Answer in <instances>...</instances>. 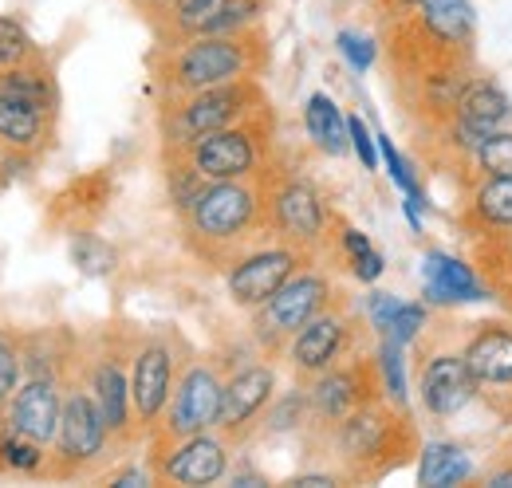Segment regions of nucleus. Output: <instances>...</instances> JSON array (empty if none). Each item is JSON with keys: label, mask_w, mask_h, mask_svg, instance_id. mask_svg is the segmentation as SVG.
I'll use <instances>...</instances> for the list:
<instances>
[{"label": "nucleus", "mask_w": 512, "mask_h": 488, "mask_svg": "<svg viewBox=\"0 0 512 488\" xmlns=\"http://www.w3.org/2000/svg\"><path fill=\"white\" fill-rule=\"evenodd\" d=\"M186 244L209 264H233L260 244V229H268V189L256 178L237 182H205L182 213Z\"/></svg>", "instance_id": "f257e3e1"}, {"label": "nucleus", "mask_w": 512, "mask_h": 488, "mask_svg": "<svg viewBox=\"0 0 512 488\" xmlns=\"http://www.w3.org/2000/svg\"><path fill=\"white\" fill-rule=\"evenodd\" d=\"M256 71H260V48H256L253 32H237V36L197 32L186 44L170 48V56L158 63V79L170 99L205 91V87H221V83H237V79H253Z\"/></svg>", "instance_id": "f03ea898"}, {"label": "nucleus", "mask_w": 512, "mask_h": 488, "mask_svg": "<svg viewBox=\"0 0 512 488\" xmlns=\"http://www.w3.org/2000/svg\"><path fill=\"white\" fill-rule=\"evenodd\" d=\"M339 461L351 469V477H379L386 469L402 465L414 449V426L394 402H367L355 414H347L331 429Z\"/></svg>", "instance_id": "7ed1b4c3"}, {"label": "nucleus", "mask_w": 512, "mask_h": 488, "mask_svg": "<svg viewBox=\"0 0 512 488\" xmlns=\"http://www.w3.org/2000/svg\"><path fill=\"white\" fill-rule=\"evenodd\" d=\"M264 107V95L253 79H237V83H221V87H205L193 95H174L162 111V138L166 150H186L190 142L237 126V122L253 119Z\"/></svg>", "instance_id": "20e7f679"}, {"label": "nucleus", "mask_w": 512, "mask_h": 488, "mask_svg": "<svg viewBox=\"0 0 512 488\" xmlns=\"http://www.w3.org/2000/svg\"><path fill=\"white\" fill-rule=\"evenodd\" d=\"M473 36H477L473 0H426L406 20V44L414 48H394V60L402 56V63L414 71L434 63H457L469 52Z\"/></svg>", "instance_id": "39448f33"}, {"label": "nucleus", "mask_w": 512, "mask_h": 488, "mask_svg": "<svg viewBox=\"0 0 512 488\" xmlns=\"http://www.w3.org/2000/svg\"><path fill=\"white\" fill-rule=\"evenodd\" d=\"M331 280L323 272H312V268H300L272 300L253 311V335L256 343L276 355V351H288V343L300 335L304 323H312L320 311L331 307Z\"/></svg>", "instance_id": "423d86ee"}, {"label": "nucleus", "mask_w": 512, "mask_h": 488, "mask_svg": "<svg viewBox=\"0 0 512 488\" xmlns=\"http://www.w3.org/2000/svg\"><path fill=\"white\" fill-rule=\"evenodd\" d=\"M170 154L186 158L205 182L256 178L260 162H264V134H260V122L253 115V119L225 126V130H213V134L190 142L186 150H170Z\"/></svg>", "instance_id": "0eeeda50"}, {"label": "nucleus", "mask_w": 512, "mask_h": 488, "mask_svg": "<svg viewBox=\"0 0 512 488\" xmlns=\"http://www.w3.org/2000/svg\"><path fill=\"white\" fill-rule=\"evenodd\" d=\"M221 398H225V378L217 374V366L193 363L178 378V386H174V394L166 402V414L154 426V441L166 445V441H182V437H193V433L217 429Z\"/></svg>", "instance_id": "6e6552de"}, {"label": "nucleus", "mask_w": 512, "mask_h": 488, "mask_svg": "<svg viewBox=\"0 0 512 488\" xmlns=\"http://www.w3.org/2000/svg\"><path fill=\"white\" fill-rule=\"evenodd\" d=\"M308 248L300 244H288V241H276V244H256L249 248L245 256L233 260L229 268V300L237 307H256L264 300H272L304 264Z\"/></svg>", "instance_id": "1a4fd4ad"}, {"label": "nucleus", "mask_w": 512, "mask_h": 488, "mask_svg": "<svg viewBox=\"0 0 512 488\" xmlns=\"http://www.w3.org/2000/svg\"><path fill=\"white\" fill-rule=\"evenodd\" d=\"M383 390V378H379V363H363V359H347V363H335L331 370H323L312 378V390H308V410L312 418L323 426H339L347 414H355L359 406L375 402Z\"/></svg>", "instance_id": "9d476101"}, {"label": "nucleus", "mask_w": 512, "mask_h": 488, "mask_svg": "<svg viewBox=\"0 0 512 488\" xmlns=\"http://www.w3.org/2000/svg\"><path fill=\"white\" fill-rule=\"evenodd\" d=\"M111 441V429L103 422V410L91 394V386H75L64 394V414H60V433H56V461L60 469L56 473H79L87 469L91 461L103 457Z\"/></svg>", "instance_id": "9b49d317"}, {"label": "nucleus", "mask_w": 512, "mask_h": 488, "mask_svg": "<svg viewBox=\"0 0 512 488\" xmlns=\"http://www.w3.org/2000/svg\"><path fill=\"white\" fill-rule=\"evenodd\" d=\"M229 473V441L213 429L154 449V477L170 485H217Z\"/></svg>", "instance_id": "f8f14e48"}, {"label": "nucleus", "mask_w": 512, "mask_h": 488, "mask_svg": "<svg viewBox=\"0 0 512 488\" xmlns=\"http://www.w3.org/2000/svg\"><path fill=\"white\" fill-rule=\"evenodd\" d=\"M268 229L280 241L316 248L327 229L320 189L304 178H284V182L268 185Z\"/></svg>", "instance_id": "ddd939ff"}, {"label": "nucleus", "mask_w": 512, "mask_h": 488, "mask_svg": "<svg viewBox=\"0 0 512 488\" xmlns=\"http://www.w3.org/2000/svg\"><path fill=\"white\" fill-rule=\"evenodd\" d=\"M512 122V99L493 83V79H473L469 91L461 95L453 119L442 122V134L449 138V146L457 154H477V146L493 134L505 130Z\"/></svg>", "instance_id": "4468645a"}, {"label": "nucleus", "mask_w": 512, "mask_h": 488, "mask_svg": "<svg viewBox=\"0 0 512 488\" xmlns=\"http://www.w3.org/2000/svg\"><path fill=\"white\" fill-rule=\"evenodd\" d=\"M170 394H174V351L166 339H146L130 363V402L138 429L150 433L162 422Z\"/></svg>", "instance_id": "2eb2a0df"}, {"label": "nucleus", "mask_w": 512, "mask_h": 488, "mask_svg": "<svg viewBox=\"0 0 512 488\" xmlns=\"http://www.w3.org/2000/svg\"><path fill=\"white\" fill-rule=\"evenodd\" d=\"M276 398V370L268 363L241 366L233 378H225V398H221V422L217 433L225 441H241L260 422L268 402Z\"/></svg>", "instance_id": "dca6fc26"}, {"label": "nucleus", "mask_w": 512, "mask_h": 488, "mask_svg": "<svg viewBox=\"0 0 512 488\" xmlns=\"http://www.w3.org/2000/svg\"><path fill=\"white\" fill-rule=\"evenodd\" d=\"M60 414H64V394H60L56 374H32L28 382H20V390L4 406V426H12L40 445H56Z\"/></svg>", "instance_id": "f3484780"}, {"label": "nucleus", "mask_w": 512, "mask_h": 488, "mask_svg": "<svg viewBox=\"0 0 512 488\" xmlns=\"http://www.w3.org/2000/svg\"><path fill=\"white\" fill-rule=\"evenodd\" d=\"M347 347H351V319L327 307L312 323H304L300 335L288 343V363L300 378H316L335 363H343Z\"/></svg>", "instance_id": "a211bd4d"}, {"label": "nucleus", "mask_w": 512, "mask_h": 488, "mask_svg": "<svg viewBox=\"0 0 512 488\" xmlns=\"http://www.w3.org/2000/svg\"><path fill=\"white\" fill-rule=\"evenodd\" d=\"M418 394H422L426 414H434V418H453V414H461V410L481 394V386H477L473 370L465 363V355L442 351V355L426 359V366H422Z\"/></svg>", "instance_id": "6ab92c4d"}, {"label": "nucleus", "mask_w": 512, "mask_h": 488, "mask_svg": "<svg viewBox=\"0 0 512 488\" xmlns=\"http://www.w3.org/2000/svg\"><path fill=\"white\" fill-rule=\"evenodd\" d=\"M422 288H426V300L434 307L489 300V288L481 284L473 264H465L461 256H449V252H426L422 256Z\"/></svg>", "instance_id": "aec40b11"}, {"label": "nucleus", "mask_w": 512, "mask_h": 488, "mask_svg": "<svg viewBox=\"0 0 512 488\" xmlns=\"http://www.w3.org/2000/svg\"><path fill=\"white\" fill-rule=\"evenodd\" d=\"M465 363L473 370V378H477V386L485 390V394H512V331L509 327H497V323H489V327H481L469 343H465Z\"/></svg>", "instance_id": "412c9836"}, {"label": "nucleus", "mask_w": 512, "mask_h": 488, "mask_svg": "<svg viewBox=\"0 0 512 488\" xmlns=\"http://www.w3.org/2000/svg\"><path fill=\"white\" fill-rule=\"evenodd\" d=\"M99 410H103V422L111 429V437L127 441L130 429H134V402H130V374L123 370L119 355H103L99 363L91 366V378H87Z\"/></svg>", "instance_id": "4be33fe9"}, {"label": "nucleus", "mask_w": 512, "mask_h": 488, "mask_svg": "<svg viewBox=\"0 0 512 488\" xmlns=\"http://www.w3.org/2000/svg\"><path fill=\"white\" fill-rule=\"evenodd\" d=\"M48 111L0 91V146H8L12 154H32L44 146L48 134Z\"/></svg>", "instance_id": "5701e85b"}, {"label": "nucleus", "mask_w": 512, "mask_h": 488, "mask_svg": "<svg viewBox=\"0 0 512 488\" xmlns=\"http://www.w3.org/2000/svg\"><path fill=\"white\" fill-rule=\"evenodd\" d=\"M465 221L477 233L512 229V178H477V185L469 189Z\"/></svg>", "instance_id": "b1692460"}, {"label": "nucleus", "mask_w": 512, "mask_h": 488, "mask_svg": "<svg viewBox=\"0 0 512 488\" xmlns=\"http://www.w3.org/2000/svg\"><path fill=\"white\" fill-rule=\"evenodd\" d=\"M304 130H308V138L316 142V150L331 154V158H339V154L351 150L347 119H343L339 103H335L331 95H323V91H316V95L304 103Z\"/></svg>", "instance_id": "393cba45"}, {"label": "nucleus", "mask_w": 512, "mask_h": 488, "mask_svg": "<svg viewBox=\"0 0 512 488\" xmlns=\"http://www.w3.org/2000/svg\"><path fill=\"white\" fill-rule=\"evenodd\" d=\"M0 91H8V95H16V99H24V103H32V107H40V111H48V115H56V79H52V71L44 67V56H36V60L20 63V67H4L0 71Z\"/></svg>", "instance_id": "a878e982"}, {"label": "nucleus", "mask_w": 512, "mask_h": 488, "mask_svg": "<svg viewBox=\"0 0 512 488\" xmlns=\"http://www.w3.org/2000/svg\"><path fill=\"white\" fill-rule=\"evenodd\" d=\"M473 461L461 445L453 441H430L422 449V465H418V485L426 488H453L461 481H469Z\"/></svg>", "instance_id": "bb28decb"}, {"label": "nucleus", "mask_w": 512, "mask_h": 488, "mask_svg": "<svg viewBox=\"0 0 512 488\" xmlns=\"http://www.w3.org/2000/svg\"><path fill=\"white\" fill-rule=\"evenodd\" d=\"M264 12V0H221L205 24L197 32H217V36H237V32H253V24Z\"/></svg>", "instance_id": "cd10ccee"}, {"label": "nucleus", "mask_w": 512, "mask_h": 488, "mask_svg": "<svg viewBox=\"0 0 512 488\" xmlns=\"http://www.w3.org/2000/svg\"><path fill=\"white\" fill-rule=\"evenodd\" d=\"M44 449L48 445L16 433L12 426L0 429V469H8V473H40L44 469Z\"/></svg>", "instance_id": "c85d7f7f"}, {"label": "nucleus", "mask_w": 512, "mask_h": 488, "mask_svg": "<svg viewBox=\"0 0 512 488\" xmlns=\"http://www.w3.org/2000/svg\"><path fill=\"white\" fill-rule=\"evenodd\" d=\"M493 244H481V260H485V276L493 284V292H501V300L512 296V229L489 233Z\"/></svg>", "instance_id": "c756f323"}, {"label": "nucleus", "mask_w": 512, "mask_h": 488, "mask_svg": "<svg viewBox=\"0 0 512 488\" xmlns=\"http://www.w3.org/2000/svg\"><path fill=\"white\" fill-rule=\"evenodd\" d=\"M71 260L83 276H107V272H115L119 252L107 241H99L95 233H75L71 237Z\"/></svg>", "instance_id": "7c9ffc66"}, {"label": "nucleus", "mask_w": 512, "mask_h": 488, "mask_svg": "<svg viewBox=\"0 0 512 488\" xmlns=\"http://www.w3.org/2000/svg\"><path fill=\"white\" fill-rule=\"evenodd\" d=\"M477 178H512V130H493L473 154Z\"/></svg>", "instance_id": "2f4dec72"}, {"label": "nucleus", "mask_w": 512, "mask_h": 488, "mask_svg": "<svg viewBox=\"0 0 512 488\" xmlns=\"http://www.w3.org/2000/svg\"><path fill=\"white\" fill-rule=\"evenodd\" d=\"M402 343H394V339H386L383 335V347H379V378H383V394L386 402H394V406H402L406 410V402H410V394H406V366H402Z\"/></svg>", "instance_id": "473e14b6"}, {"label": "nucleus", "mask_w": 512, "mask_h": 488, "mask_svg": "<svg viewBox=\"0 0 512 488\" xmlns=\"http://www.w3.org/2000/svg\"><path fill=\"white\" fill-rule=\"evenodd\" d=\"M36 56H40V52H36L32 36H28L16 20L0 16V71H4V67H20V63L36 60Z\"/></svg>", "instance_id": "72a5a7b5"}, {"label": "nucleus", "mask_w": 512, "mask_h": 488, "mask_svg": "<svg viewBox=\"0 0 512 488\" xmlns=\"http://www.w3.org/2000/svg\"><path fill=\"white\" fill-rule=\"evenodd\" d=\"M221 0H166V12H170V24L182 32V36H197V28L205 24V16L217 8Z\"/></svg>", "instance_id": "f704fd0d"}, {"label": "nucleus", "mask_w": 512, "mask_h": 488, "mask_svg": "<svg viewBox=\"0 0 512 488\" xmlns=\"http://www.w3.org/2000/svg\"><path fill=\"white\" fill-rule=\"evenodd\" d=\"M422 327H426V307L406 304V300H402L398 315L390 319V327H386L383 335H386V339H394V343H402V347H410V343L422 335Z\"/></svg>", "instance_id": "c9c22d12"}, {"label": "nucleus", "mask_w": 512, "mask_h": 488, "mask_svg": "<svg viewBox=\"0 0 512 488\" xmlns=\"http://www.w3.org/2000/svg\"><path fill=\"white\" fill-rule=\"evenodd\" d=\"M347 130H351V150L359 154L363 170H379V134L359 119V115H351V119H347Z\"/></svg>", "instance_id": "e433bc0d"}, {"label": "nucleus", "mask_w": 512, "mask_h": 488, "mask_svg": "<svg viewBox=\"0 0 512 488\" xmlns=\"http://www.w3.org/2000/svg\"><path fill=\"white\" fill-rule=\"evenodd\" d=\"M16 390H20V351L0 335V414Z\"/></svg>", "instance_id": "4c0bfd02"}, {"label": "nucleus", "mask_w": 512, "mask_h": 488, "mask_svg": "<svg viewBox=\"0 0 512 488\" xmlns=\"http://www.w3.org/2000/svg\"><path fill=\"white\" fill-rule=\"evenodd\" d=\"M335 44H339V52L347 56V63H351L355 71H367V67L375 63V56H379L375 40H371V36H359V32H339Z\"/></svg>", "instance_id": "58836bf2"}, {"label": "nucleus", "mask_w": 512, "mask_h": 488, "mask_svg": "<svg viewBox=\"0 0 512 488\" xmlns=\"http://www.w3.org/2000/svg\"><path fill=\"white\" fill-rule=\"evenodd\" d=\"M398 307H402L398 296H390V292H371V300H367V319H371V327H375L379 335L390 327V319L398 315Z\"/></svg>", "instance_id": "ea45409f"}, {"label": "nucleus", "mask_w": 512, "mask_h": 488, "mask_svg": "<svg viewBox=\"0 0 512 488\" xmlns=\"http://www.w3.org/2000/svg\"><path fill=\"white\" fill-rule=\"evenodd\" d=\"M347 264H351V276H355L359 284H375V280H379V276H383V272H386L383 256H379L375 248H367V252H359V256H351Z\"/></svg>", "instance_id": "a19ab883"}, {"label": "nucleus", "mask_w": 512, "mask_h": 488, "mask_svg": "<svg viewBox=\"0 0 512 488\" xmlns=\"http://www.w3.org/2000/svg\"><path fill=\"white\" fill-rule=\"evenodd\" d=\"M339 244H343V256H347V260H351V256H359V252H367V248H375L367 233H359V229H351V225H343Z\"/></svg>", "instance_id": "79ce46f5"}, {"label": "nucleus", "mask_w": 512, "mask_h": 488, "mask_svg": "<svg viewBox=\"0 0 512 488\" xmlns=\"http://www.w3.org/2000/svg\"><path fill=\"white\" fill-rule=\"evenodd\" d=\"M111 485H119V488H142V485H150V473L146 469H123V473H115L111 477Z\"/></svg>", "instance_id": "37998d69"}, {"label": "nucleus", "mask_w": 512, "mask_h": 488, "mask_svg": "<svg viewBox=\"0 0 512 488\" xmlns=\"http://www.w3.org/2000/svg\"><path fill=\"white\" fill-rule=\"evenodd\" d=\"M292 485H300V488H327V485H339L331 473H304V477H296Z\"/></svg>", "instance_id": "c03bdc74"}, {"label": "nucleus", "mask_w": 512, "mask_h": 488, "mask_svg": "<svg viewBox=\"0 0 512 488\" xmlns=\"http://www.w3.org/2000/svg\"><path fill=\"white\" fill-rule=\"evenodd\" d=\"M418 4H426V0H383L386 12H414Z\"/></svg>", "instance_id": "a18cd8bd"}, {"label": "nucleus", "mask_w": 512, "mask_h": 488, "mask_svg": "<svg viewBox=\"0 0 512 488\" xmlns=\"http://www.w3.org/2000/svg\"><path fill=\"white\" fill-rule=\"evenodd\" d=\"M489 485H493V488H512V469H501V473H493V477H489Z\"/></svg>", "instance_id": "49530a36"}, {"label": "nucleus", "mask_w": 512, "mask_h": 488, "mask_svg": "<svg viewBox=\"0 0 512 488\" xmlns=\"http://www.w3.org/2000/svg\"><path fill=\"white\" fill-rule=\"evenodd\" d=\"M138 4H142V8H162L166 0H138Z\"/></svg>", "instance_id": "de8ad7c7"}]
</instances>
